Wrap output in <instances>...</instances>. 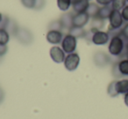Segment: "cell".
<instances>
[{
    "label": "cell",
    "mask_w": 128,
    "mask_h": 119,
    "mask_svg": "<svg viewBox=\"0 0 128 119\" xmlns=\"http://www.w3.org/2000/svg\"><path fill=\"white\" fill-rule=\"evenodd\" d=\"M124 41H126V39L121 35L112 36L110 38L108 46V51L110 53V54L115 57L123 55V53H124L126 50L127 51L126 44Z\"/></svg>",
    "instance_id": "1"
},
{
    "label": "cell",
    "mask_w": 128,
    "mask_h": 119,
    "mask_svg": "<svg viewBox=\"0 0 128 119\" xmlns=\"http://www.w3.org/2000/svg\"><path fill=\"white\" fill-rule=\"evenodd\" d=\"M60 45H62V48L65 52V53L68 54V53H75L77 46V39L70 33L66 34L62 39Z\"/></svg>",
    "instance_id": "2"
},
{
    "label": "cell",
    "mask_w": 128,
    "mask_h": 119,
    "mask_svg": "<svg viewBox=\"0 0 128 119\" xmlns=\"http://www.w3.org/2000/svg\"><path fill=\"white\" fill-rule=\"evenodd\" d=\"M92 32L91 35V41L93 44L96 45V46H103L105 45L110 41V35L108 32H104L101 30L94 31L90 30Z\"/></svg>",
    "instance_id": "3"
},
{
    "label": "cell",
    "mask_w": 128,
    "mask_h": 119,
    "mask_svg": "<svg viewBox=\"0 0 128 119\" xmlns=\"http://www.w3.org/2000/svg\"><path fill=\"white\" fill-rule=\"evenodd\" d=\"M64 66L65 68L68 71H75L79 66L80 63V57H79L78 53H68L64 60Z\"/></svg>",
    "instance_id": "4"
},
{
    "label": "cell",
    "mask_w": 128,
    "mask_h": 119,
    "mask_svg": "<svg viewBox=\"0 0 128 119\" xmlns=\"http://www.w3.org/2000/svg\"><path fill=\"white\" fill-rule=\"evenodd\" d=\"M109 23H110V28L113 30H118V29L122 28V25L124 24V19L121 15V11L112 10L110 17H109Z\"/></svg>",
    "instance_id": "5"
},
{
    "label": "cell",
    "mask_w": 128,
    "mask_h": 119,
    "mask_svg": "<svg viewBox=\"0 0 128 119\" xmlns=\"http://www.w3.org/2000/svg\"><path fill=\"white\" fill-rule=\"evenodd\" d=\"M49 54L51 59L55 63H62L65 60V52L62 50V47L57 46H54L50 48Z\"/></svg>",
    "instance_id": "6"
},
{
    "label": "cell",
    "mask_w": 128,
    "mask_h": 119,
    "mask_svg": "<svg viewBox=\"0 0 128 119\" xmlns=\"http://www.w3.org/2000/svg\"><path fill=\"white\" fill-rule=\"evenodd\" d=\"M63 37L64 36L62 31L58 30H49L46 36V40L48 41V43L53 45H58L60 43H62Z\"/></svg>",
    "instance_id": "7"
},
{
    "label": "cell",
    "mask_w": 128,
    "mask_h": 119,
    "mask_svg": "<svg viewBox=\"0 0 128 119\" xmlns=\"http://www.w3.org/2000/svg\"><path fill=\"white\" fill-rule=\"evenodd\" d=\"M16 38L23 44H30L32 40V35L30 31H28L26 28H20L15 33Z\"/></svg>",
    "instance_id": "8"
},
{
    "label": "cell",
    "mask_w": 128,
    "mask_h": 119,
    "mask_svg": "<svg viewBox=\"0 0 128 119\" xmlns=\"http://www.w3.org/2000/svg\"><path fill=\"white\" fill-rule=\"evenodd\" d=\"M90 16L87 12L76 13L73 16V26L84 27L88 24L90 20Z\"/></svg>",
    "instance_id": "9"
},
{
    "label": "cell",
    "mask_w": 128,
    "mask_h": 119,
    "mask_svg": "<svg viewBox=\"0 0 128 119\" xmlns=\"http://www.w3.org/2000/svg\"><path fill=\"white\" fill-rule=\"evenodd\" d=\"M89 0H76L72 4V8L76 13L86 12L88 7H89Z\"/></svg>",
    "instance_id": "10"
},
{
    "label": "cell",
    "mask_w": 128,
    "mask_h": 119,
    "mask_svg": "<svg viewBox=\"0 0 128 119\" xmlns=\"http://www.w3.org/2000/svg\"><path fill=\"white\" fill-rule=\"evenodd\" d=\"M73 16L71 13H64L60 18V22L62 25V28H66L70 30L73 26Z\"/></svg>",
    "instance_id": "11"
},
{
    "label": "cell",
    "mask_w": 128,
    "mask_h": 119,
    "mask_svg": "<svg viewBox=\"0 0 128 119\" xmlns=\"http://www.w3.org/2000/svg\"><path fill=\"white\" fill-rule=\"evenodd\" d=\"M116 89L118 95H124L128 92V79L116 81Z\"/></svg>",
    "instance_id": "12"
},
{
    "label": "cell",
    "mask_w": 128,
    "mask_h": 119,
    "mask_svg": "<svg viewBox=\"0 0 128 119\" xmlns=\"http://www.w3.org/2000/svg\"><path fill=\"white\" fill-rule=\"evenodd\" d=\"M94 61L98 66L99 67H104L109 62V57L105 54L104 53L102 52H98L95 54L94 56Z\"/></svg>",
    "instance_id": "13"
},
{
    "label": "cell",
    "mask_w": 128,
    "mask_h": 119,
    "mask_svg": "<svg viewBox=\"0 0 128 119\" xmlns=\"http://www.w3.org/2000/svg\"><path fill=\"white\" fill-rule=\"evenodd\" d=\"M112 5H105V6H101L99 8V11H98V13L96 15V17L103 20H105L107 18H109L110 13L112 11Z\"/></svg>",
    "instance_id": "14"
},
{
    "label": "cell",
    "mask_w": 128,
    "mask_h": 119,
    "mask_svg": "<svg viewBox=\"0 0 128 119\" xmlns=\"http://www.w3.org/2000/svg\"><path fill=\"white\" fill-rule=\"evenodd\" d=\"M118 69L122 76L128 75V59H122L117 63Z\"/></svg>",
    "instance_id": "15"
},
{
    "label": "cell",
    "mask_w": 128,
    "mask_h": 119,
    "mask_svg": "<svg viewBox=\"0 0 128 119\" xmlns=\"http://www.w3.org/2000/svg\"><path fill=\"white\" fill-rule=\"evenodd\" d=\"M70 34L76 37V39L78 38H84L86 36L87 32L84 29V27H77V26H72L70 29Z\"/></svg>",
    "instance_id": "16"
},
{
    "label": "cell",
    "mask_w": 128,
    "mask_h": 119,
    "mask_svg": "<svg viewBox=\"0 0 128 119\" xmlns=\"http://www.w3.org/2000/svg\"><path fill=\"white\" fill-rule=\"evenodd\" d=\"M99 5H98L96 3H90L89 7H88L87 11V14L90 16V18H95L96 17L98 13V11H99Z\"/></svg>",
    "instance_id": "17"
},
{
    "label": "cell",
    "mask_w": 128,
    "mask_h": 119,
    "mask_svg": "<svg viewBox=\"0 0 128 119\" xmlns=\"http://www.w3.org/2000/svg\"><path fill=\"white\" fill-rule=\"evenodd\" d=\"M73 0H57V6L62 11H67L72 6Z\"/></svg>",
    "instance_id": "18"
},
{
    "label": "cell",
    "mask_w": 128,
    "mask_h": 119,
    "mask_svg": "<svg viewBox=\"0 0 128 119\" xmlns=\"http://www.w3.org/2000/svg\"><path fill=\"white\" fill-rule=\"evenodd\" d=\"M126 3H127L126 0H113L110 5L113 10L121 11L123 8L126 5Z\"/></svg>",
    "instance_id": "19"
},
{
    "label": "cell",
    "mask_w": 128,
    "mask_h": 119,
    "mask_svg": "<svg viewBox=\"0 0 128 119\" xmlns=\"http://www.w3.org/2000/svg\"><path fill=\"white\" fill-rule=\"evenodd\" d=\"M104 25V20L101 18H98V17H95L92 18V22H91V30L98 31L103 27Z\"/></svg>",
    "instance_id": "20"
},
{
    "label": "cell",
    "mask_w": 128,
    "mask_h": 119,
    "mask_svg": "<svg viewBox=\"0 0 128 119\" xmlns=\"http://www.w3.org/2000/svg\"><path fill=\"white\" fill-rule=\"evenodd\" d=\"M10 40V33L6 29L0 28V44L6 45Z\"/></svg>",
    "instance_id": "21"
},
{
    "label": "cell",
    "mask_w": 128,
    "mask_h": 119,
    "mask_svg": "<svg viewBox=\"0 0 128 119\" xmlns=\"http://www.w3.org/2000/svg\"><path fill=\"white\" fill-rule=\"evenodd\" d=\"M107 93L112 97H115V96H118V94L117 92V89H116V81H113V82H112L109 84L108 89H107Z\"/></svg>",
    "instance_id": "22"
},
{
    "label": "cell",
    "mask_w": 128,
    "mask_h": 119,
    "mask_svg": "<svg viewBox=\"0 0 128 119\" xmlns=\"http://www.w3.org/2000/svg\"><path fill=\"white\" fill-rule=\"evenodd\" d=\"M20 2L27 9H34L35 7V0H20Z\"/></svg>",
    "instance_id": "23"
},
{
    "label": "cell",
    "mask_w": 128,
    "mask_h": 119,
    "mask_svg": "<svg viewBox=\"0 0 128 119\" xmlns=\"http://www.w3.org/2000/svg\"><path fill=\"white\" fill-rule=\"evenodd\" d=\"M49 30H58L60 31L62 29V25L60 24V20H56V21H53L50 23V25H48Z\"/></svg>",
    "instance_id": "24"
},
{
    "label": "cell",
    "mask_w": 128,
    "mask_h": 119,
    "mask_svg": "<svg viewBox=\"0 0 128 119\" xmlns=\"http://www.w3.org/2000/svg\"><path fill=\"white\" fill-rule=\"evenodd\" d=\"M120 35L122 36L126 41H128V23L126 24V25L121 28Z\"/></svg>",
    "instance_id": "25"
},
{
    "label": "cell",
    "mask_w": 128,
    "mask_h": 119,
    "mask_svg": "<svg viewBox=\"0 0 128 119\" xmlns=\"http://www.w3.org/2000/svg\"><path fill=\"white\" fill-rule=\"evenodd\" d=\"M46 4V0H35V10H41Z\"/></svg>",
    "instance_id": "26"
},
{
    "label": "cell",
    "mask_w": 128,
    "mask_h": 119,
    "mask_svg": "<svg viewBox=\"0 0 128 119\" xmlns=\"http://www.w3.org/2000/svg\"><path fill=\"white\" fill-rule=\"evenodd\" d=\"M121 15H122V18L124 19V21L127 22L128 23V4L126 5L121 11Z\"/></svg>",
    "instance_id": "27"
},
{
    "label": "cell",
    "mask_w": 128,
    "mask_h": 119,
    "mask_svg": "<svg viewBox=\"0 0 128 119\" xmlns=\"http://www.w3.org/2000/svg\"><path fill=\"white\" fill-rule=\"evenodd\" d=\"M113 0H96V2L98 4L102 6H105V5H110Z\"/></svg>",
    "instance_id": "28"
},
{
    "label": "cell",
    "mask_w": 128,
    "mask_h": 119,
    "mask_svg": "<svg viewBox=\"0 0 128 119\" xmlns=\"http://www.w3.org/2000/svg\"><path fill=\"white\" fill-rule=\"evenodd\" d=\"M112 75H113L115 77H121V76H122V75H121V74L119 73L118 69L117 63H116V64L113 66V68H112Z\"/></svg>",
    "instance_id": "29"
},
{
    "label": "cell",
    "mask_w": 128,
    "mask_h": 119,
    "mask_svg": "<svg viewBox=\"0 0 128 119\" xmlns=\"http://www.w3.org/2000/svg\"><path fill=\"white\" fill-rule=\"evenodd\" d=\"M7 46L6 45H2L0 44V57L4 56L6 53H7Z\"/></svg>",
    "instance_id": "30"
},
{
    "label": "cell",
    "mask_w": 128,
    "mask_h": 119,
    "mask_svg": "<svg viewBox=\"0 0 128 119\" xmlns=\"http://www.w3.org/2000/svg\"><path fill=\"white\" fill-rule=\"evenodd\" d=\"M124 102L126 103V105L128 107V92L126 94H124Z\"/></svg>",
    "instance_id": "31"
},
{
    "label": "cell",
    "mask_w": 128,
    "mask_h": 119,
    "mask_svg": "<svg viewBox=\"0 0 128 119\" xmlns=\"http://www.w3.org/2000/svg\"><path fill=\"white\" fill-rule=\"evenodd\" d=\"M2 98H3V92H2V90L0 89V101H1Z\"/></svg>",
    "instance_id": "32"
},
{
    "label": "cell",
    "mask_w": 128,
    "mask_h": 119,
    "mask_svg": "<svg viewBox=\"0 0 128 119\" xmlns=\"http://www.w3.org/2000/svg\"><path fill=\"white\" fill-rule=\"evenodd\" d=\"M2 19H3V15H2V13L0 12V22L2 21Z\"/></svg>",
    "instance_id": "33"
},
{
    "label": "cell",
    "mask_w": 128,
    "mask_h": 119,
    "mask_svg": "<svg viewBox=\"0 0 128 119\" xmlns=\"http://www.w3.org/2000/svg\"><path fill=\"white\" fill-rule=\"evenodd\" d=\"M126 58L128 59V50H127V52H126Z\"/></svg>",
    "instance_id": "34"
},
{
    "label": "cell",
    "mask_w": 128,
    "mask_h": 119,
    "mask_svg": "<svg viewBox=\"0 0 128 119\" xmlns=\"http://www.w3.org/2000/svg\"><path fill=\"white\" fill-rule=\"evenodd\" d=\"M126 48H127V50H128V41L126 42Z\"/></svg>",
    "instance_id": "35"
},
{
    "label": "cell",
    "mask_w": 128,
    "mask_h": 119,
    "mask_svg": "<svg viewBox=\"0 0 128 119\" xmlns=\"http://www.w3.org/2000/svg\"><path fill=\"white\" fill-rule=\"evenodd\" d=\"M126 1H127V3H128V0H126Z\"/></svg>",
    "instance_id": "36"
},
{
    "label": "cell",
    "mask_w": 128,
    "mask_h": 119,
    "mask_svg": "<svg viewBox=\"0 0 128 119\" xmlns=\"http://www.w3.org/2000/svg\"><path fill=\"white\" fill-rule=\"evenodd\" d=\"M89 1H90V0H89Z\"/></svg>",
    "instance_id": "37"
}]
</instances>
